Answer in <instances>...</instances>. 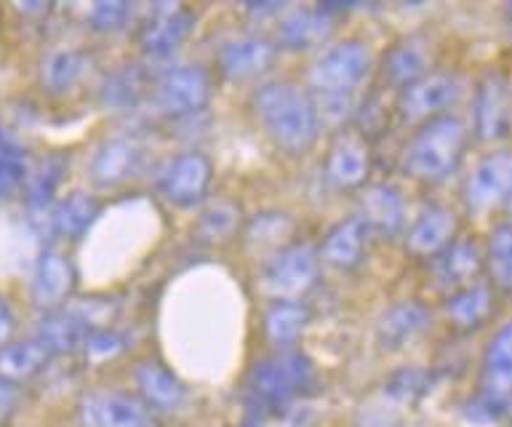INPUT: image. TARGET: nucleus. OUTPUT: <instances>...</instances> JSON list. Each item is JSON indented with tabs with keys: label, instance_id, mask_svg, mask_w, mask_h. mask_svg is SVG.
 <instances>
[{
	"label": "nucleus",
	"instance_id": "1",
	"mask_svg": "<svg viewBox=\"0 0 512 427\" xmlns=\"http://www.w3.org/2000/svg\"><path fill=\"white\" fill-rule=\"evenodd\" d=\"M374 67L366 41L342 38L320 51L307 70V91L315 99L320 123L344 121L352 113V94Z\"/></svg>",
	"mask_w": 512,
	"mask_h": 427
},
{
	"label": "nucleus",
	"instance_id": "2",
	"mask_svg": "<svg viewBox=\"0 0 512 427\" xmlns=\"http://www.w3.org/2000/svg\"><path fill=\"white\" fill-rule=\"evenodd\" d=\"M251 110L272 145L291 155L307 153L323 126L310 91L291 81L259 83L251 94Z\"/></svg>",
	"mask_w": 512,
	"mask_h": 427
},
{
	"label": "nucleus",
	"instance_id": "3",
	"mask_svg": "<svg viewBox=\"0 0 512 427\" xmlns=\"http://www.w3.org/2000/svg\"><path fill=\"white\" fill-rule=\"evenodd\" d=\"M470 147V129L456 115H440L416 126L403 150L400 169L403 174L427 185H438L454 174Z\"/></svg>",
	"mask_w": 512,
	"mask_h": 427
},
{
	"label": "nucleus",
	"instance_id": "4",
	"mask_svg": "<svg viewBox=\"0 0 512 427\" xmlns=\"http://www.w3.org/2000/svg\"><path fill=\"white\" fill-rule=\"evenodd\" d=\"M512 401V321H504L491 334L480 355L478 390L470 401L472 417L496 422L507 414Z\"/></svg>",
	"mask_w": 512,
	"mask_h": 427
},
{
	"label": "nucleus",
	"instance_id": "5",
	"mask_svg": "<svg viewBox=\"0 0 512 427\" xmlns=\"http://www.w3.org/2000/svg\"><path fill=\"white\" fill-rule=\"evenodd\" d=\"M147 97L158 115L168 121H184L206 110L214 97V78L200 65L168 67L152 81Z\"/></svg>",
	"mask_w": 512,
	"mask_h": 427
},
{
	"label": "nucleus",
	"instance_id": "6",
	"mask_svg": "<svg viewBox=\"0 0 512 427\" xmlns=\"http://www.w3.org/2000/svg\"><path fill=\"white\" fill-rule=\"evenodd\" d=\"M312 382V363L299 350H283L251 371V395L262 411H280Z\"/></svg>",
	"mask_w": 512,
	"mask_h": 427
},
{
	"label": "nucleus",
	"instance_id": "7",
	"mask_svg": "<svg viewBox=\"0 0 512 427\" xmlns=\"http://www.w3.org/2000/svg\"><path fill=\"white\" fill-rule=\"evenodd\" d=\"M214 163L200 150H182L155 169V190L174 209H198L208 201Z\"/></svg>",
	"mask_w": 512,
	"mask_h": 427
},
{
	"label": "nucleus",
	"instance_id": "8",
	"mask_svg": "<svg viewBox=\"0 0 512 427\" xmlns=\"http://www.w3.org/2000/svg\"><path fill=\"white\" fill-rule=\"evenodd\" d=\"M320 254L310 243H288L286 249L272 254L259 275V289L270 299H302L315 289L320 278Z\"/></svg>",
	"mask_w": 512,
	"mask_h": 427
},
{
	"label": "nucleus",
	"instance_id": "9",
	"mask_svg": "<svg viewBox=\"0 0 512 427\" xmlns=\"http://www.w3.org/2000/svg\"><path fill=\"white\" fill-rule=\"evenodd\" d=\"M462 97V81L448 70H430L419 81L398 91L395 110L403 121L427 123L440 115H451V107Z\"/></svg>",
	"mask_w": 512,
	"mask_h": 427
},
{
	"label": "nucleus",
	"instance_id": "10",
	"mask_svg": "<svg viewBox=\"0 0 512 427\" xmlns=\"http://www.w3.org/2000/svg\"><path fill=\"white\" fill-rule=\"evenodd\" d=\"M80 427H155V411L139 395L91 390L78 401Z\"/></svg>",
	"mask_w": 512,
	"mask_h": 427
},
{
	"label": "nucleus",
	"instance_id": "11",
	"mask_svg": "<svg viewBox=\"0 0 512 427\" xmlns=\"http://www.w3.org/2000/svg\"><path fill=\"white\" fill-rule=\"evenodd\" d=\"M512 195V150L486 153L462 182V201L470 211H491Z\"/></svg>",
	"mask_w": 512,
	"mask_h": 427
},
{
	"label": "nucleus",
	"instance_id": "12",
	"mask_svg": "<svg viewBox=\"0 0 512 427\" xmlns=\"http://www.w3.org/2000/svg\"><path fill=\"white\" fill-rule=\"evenodd\" d=\"M78 286V273L72 259L59 246H46L40 251L30 275V299L40 313L67 307L72 291Z\"/></svg>",
	"mask_w": 512,
	"mask_h": 427
},
{
	"label": "nucleus",
	"instance_id": "13",
	"mask_svg": "<svg viewBox=\"0 0 512 427\" xmlns=\"http://www.w3.org/2000/svg\"><path fill=\"white\" fill-rule=\"evenodd\" d=\"M472 134L480 142H502L512 134V86L499 73H488L472 94Z\"/></svg>",
	"mask_w": 512,
	"mask_h": 427
},
{
	"label": "nucleus",
	"instance_id": "14",
	"mask_svg": "<svg viewBox=\"0 0 512 427\" xmlns=\"http://www.w3.org/2000/svg\"><path fill=\"white\" fill-rule=\"evenodd\" d=\"M142 166V147L126 134L104 137L88 158V179L96 190H115L136 177Z\"/></svg>",
	"mask_w": 512,
	"mask_h": 427
},
{
	"label": "nucleus",
	"instance_id": "15",
	"mask_svg": "<svg viewBox=\"0 0 512 427\" xmlns=\"http://www.w3.org/2000/svg\"><path fill=\"white\" fill-rule=\"evenodd\" d=\"M278 49L262 35H238L216 49V73L224 81H251L272 67Z\"/></svg>",
	"mask_w": 512,
	"mask_h": 427
},
{
	"label": "nucleus",
	"instance_id": "16",
	"mask_svg": "<svg viewBox=\"0 0 512 427\" xmlns=\"http://www.w3.org/2000/svg\"><path fill=\"white\" fill-rule=\"evenodd\" d=\"M355 217L366 225L368 235L379 238H398L406 230V201L398 187L390 182L366 185L358 195V214Z\"/></svg>",
	"mask_w": 512,
	"mask_h": 427
},
{
	"label": "nucleus",
	"instance_id": "17",
	"mask_svg": "<svg viewBox=\"0 0 512 427\" xmlns=\"http://www.w3.org/2000/svg\"><path fill=\"white\" fill-rule=\"evenodd\" d=\"M192 30H195V14L190 9L158 6L150 14V19L139 27L136 43H139L144 57L166 59L190 38Z\"/></svg>",
	"mask_w": 512,
	"mask_h": 427
},
{
	"label": "nucleus",
	"instance_id": "18",
	"mask_svg": "<svg viewBox=\"0 0 512 427\" xmlns=\"http://www.w3.org/2000/svg\"><path fill=\"white\" fill-rule=\"evenodd\" d=\"M459 233V217L454 209L432 203L419 214V217L406 227V251L411 257L435 259L448 243Z\"/></svg>",
	"mask_w": 512,
	"mask_h": 427
},
{
	"label": "nucleus",
	"instance_id": "19",
	"mask_svg": "<svg viewBox=\"0 0 512 427\" xmlns=\"http://www.w3.org/2000/svg\"><path fill=\"white\" fill-rule=\"evenodd\" d=\"M334 30V14L326 6L318 9H294L280 17L275 27V49L278 51H310L326 46L328 35Z\"/></svg>",
	"mask_w": 512,
	"mask_h": 427
},
{
	"label": "nucleus",
	"instance_id": "20",
	"mask_svg": "<svg viewBox=\"0 0 512 427\" xmlns=\"http://www.w3.org/2000/svg\"><path fill=\"white\" fill-rule=\"evenodd\" d=\"M323 174H326L328 185L336 190H363L368 174H371L366 142L355 134H339L334 145L328 147Z\"/></svg>",
	"mask_w": 512,
	"mask_h": 427
},
{
	"label": "nucleus",
	"instance_id": "21",
	"mask_svg": "<svg viewBox=\"0 0 512 427\" xmlns=\"http://www.w3.org/2000/svg\"><path fill=\"white\" fill-rule=\"evenodd\" d=\"M480 270H483V251L472 238H459V235L440 251L438 257L430 259L432 281L446 294L478 281Z\"/></svg>",
	"mask_w": 512,
	"mask_h": 427
},
{
	"label": "nucleus",
	"instance_id": "22",
	"mask_svg": "<svg viewBox=\"0 0 512 427\" xmlns=\"http://www.w3.org/2000/svg\"><path fill=\"white\" fill-rule=\"evenodd\" d=\"M446 321L462 334L483 329L496 313V289L486 281H472L446 294L443 302Z\"/></svg>",
	"mask_w": 512,
	"mask_h": 427
},
{
	"label": "nucleus",
	"instance_id": "23",
	"mask_svg": "<svg viewBox=\"0 0 512 427\" xmlns=\"http://www.w3.org/2000/svg\"><path fill=\"white\" fill-rule=\"evenodd\" d=\"M67 177V155L48 153L40 161L30 163L22 179L24 206L35 219H46L56 201H59V187Z\"/></svg>",
	"mask_w": 512,
	"mask_h": 427
},
{
	"label": "nucleus",
	"instance_id": "24",
	"mask_svg": "<svg viewBox=\"0 0 512 427\" xmlns=\"http://www.w3.org/2000/svg\"><path fill=\"white\" fill-rule=\"evenodd\" d=\"M94 329L83 315L72 305L59 307V310H48L40 313L38 323H35V334L40 345L46 347L51 355H72L83 350L88 331Z\"/></svg>",
	"mask_w": 512,
	"mask_h": 427
},
{
	"label": "nucleus",
	"instance_id": "25",
	"mask_svg": "<svg viewBox=\"0 0 512 427\" xmlns=\"http://www.w3.org/2000/svg\"><path fill=\"white\" fill-rule=\"evenodd\" d=\"M368 230L366 225L360 222L355 214L352 217H344L339 222L328 227L326 235H323V241L318 246L320 262L328 267H334V270H355V267L363 262L366 257V246H368Z\"/></svg>",
	"mask_w": 512,
	"mask_h": 427
},
{
	"label": "nucleus",
	"instance_id": "26",
	"mask_svg": "<svg viewBox=\"0 0 512 427\" xmlns=\"http://www.w3.org/2000/svg\"><path fill=\"white\" fill-rule=\"evenodd\" d=\"M134 385L136 393L152 411H163V414H174L187 403L190 393L174 371L166 369L158 361H142L136 363L134 369Z\"/></svg>",
	"mask_w": 512,
	"mask_h": 427
},
{
	"label": "nucleus",
	"instance_id": "27",
	"mask_svg": "<svg viewBox=\"0 0 512 427\" xmlns=\"http://www.w3.org/2000/svg\"><path fill=\"white\" fill-rule=\"evenodd\" d=\"M432 315L430 307L419 299H400L379 315L376 321V342L382 350H400L411 339L430 329Z\"/></svg>",
	"mask_w": 512,
	"mask_h": 427
},
{
	"label": "nucleus",
	"instance_id": "28",
	"mask_svg": "<svg viewBox=\"0 0 512 427\" xmlns=\"http://www.w3.org/2000/svg\"><path fill=\"white\" fill-rule=\"evenodd\" d=\"M102 211V203L99 198L91 193H70L59 198V201L51 206V211L46 214V230L54 235L56 241H80L86 238V233L91 230V225L99 217Z\"/></svg>",
	"mask_w": 512,
	"mask_h": 427
},
{
	"label": "nucleus",
	"instance_id": "29",
	"mask_svg": "<svg viewBox=\"0 0 512 427\" xmlns=\"http://www.w3.org/2000/svg\"><path fill=\"white\" fill-rule=\"evenodd\" d=\"M310 321L312 313L304 299H270L262 315L264 339L275 347V353L294 350Z\"/></svg>",
	"mask_w": 512,
	"mask_h": 427
},
{
	"label": "nucleus",
	"instance_id": "30",
	"mask_svg": "<svg viewBox=\"0 0 512 427\" xmlns=\"http://www.w3.org/2000/svg\"><path fill=\"white\" fill-rule=\"evenodd\" d=\"M430 73V51L419 38H400L384 51L382 57V81L392 89H406L422 75Z\"/></svg>",
	"mask_w": 512,
	"mask_h": 427
},
{
	"label": "nucleus",
	"instance_id": "31",
	"mask_svg": "<svg viewBox=\"0 0 512 427\" xmlns=\"http://www.w3.org/2000/svg\"><path fill=\"white\" fill-rule=\"evenodd\" d=\"M54 355L40 345L38 339H11L0 345V377L22 387L38 374H43Z\"/></svg>",
	"mask_w": 512,
	"mask_h": 427
},
{
	"label": "nucleus",
	"instance_id": "32",
	"mask_svg": "<svg viewBox=\"0 0 512 427\" xmlns=\"http://www.w3.org/2000/svg\"><path fill=\"white\" fill-rule=\"evenodd\" d=\"M88 70V54L86 51L75 49V46H59L43 54L40 59V86L48 94H64L70 91L75 83L86 75Z\"/></svg>",
	"mask_w": 512,
	"mask_h": 427
},
{
	"label": "nucleus",
	"instance_id": "33",
	"mask_svg": "<svg viewBox=\"0 0 512 427\" xmlns=\"http://www.w3.org/2000/svg\"><path fill=\"white\" fill-rule=\"evenodd\" d=\"M147 91L142 70L136 65H123L112 70L99 83V105L104 110H115V113H131L136 105L142 102Z\"/></svg>",
	"mask_w": 512,
	"mask_h": 427
},
{
	"label": "nucleus",
	"instance_id": "34",
	"mask_svg": "<svg viewBox=\"0 0 512 427\" xmlns=\"http://www.w3.org/2000/svg\"><path fill=\"white\" fill-rule=\"evenodd\" d=\"M483 267L488 273V283L502 294H512V225L499 222L491 227L483 251Z\"/></svg>",
	"mask_w": 512,
	"mask_h": 427
},
{
	"label": "nucleus",
	"instance_id": "35",
	"mask_svg": "<svg viewBox=\"0 0 512 427\" xmlns=\"http://www.w3.org/2000/svg\"><path fill=\"white\" fill-rule=\"evenodd\" d=\"M240 230H243V211L232 201L208 203L195 222V235L206 243H227Z\"/></svg>",
	"mask_w": 512,
	"mask_h": 427
},
{
	"label": "nucleus",
	"instance_id": "36",
	"mask_svg": "<svg viewBox=\"0 0 512 427\" xmlns=\"http://www.w3.org/2000/svg\"><path fill=\"white\" fill-rule=\"evenodd\" d=\"M291 227H294V222H291L286 214L267 211V214H259V217L248 222L246 241L254 243L256 249H267L272 257V254H278L280 249H286L288 243H294L288 241V238H291Z\"/></svg>",
	"mask_w": 512,
	"mask_h": 427
},
{
	"label": "nucleus",
	"instance_id": "37",
	"mask_svg": "<svg viewBox=\"0 0 512 427\" xmlns=\"http://www.w3.org/2000/svg\"><path fill=\"white\" fill-rule=\"evenodd\" d=\"M136 6L134 3H126V0H110V3H94L91 9L86 11V22L94 33L112 35L120 33L123 27L134 22Z\"/></svg>",
	"mask_w": 512,
	"mask_h": 427
},
{
	"label": "nucleus",
	"instance_id": "38",
	"mask_svg": "<svg viewBox=\"0 0 512 427\" xmlns=\"http://www.w3.org/2000/svg\"><path fill=\"white\" fill-rule=\"evenodd\" d=\"M128 347V339L123 331L112 329V326H99V329L88 331L86 342H83V358L88 363H107L118 358Z\"/></svg>",
	"mask_w": 512,
	"mask_h": 427
},
{
	"label": "nucleus",
	"instance_id": "39",
	"mask_svg": "<svg viewBox=\"0 0 512 427\" xmlns=\"http://www.w3.org/2000/svg\"><path fill=\"white\" fill-rule=\"evenodd\" d=\"M24 171H27V166H22V163L0 158V198L8 193H14L16 187H22Z\"/></svg>",
	"mask_w": 512,
	"mask_h": 427
},
{
	"label": "nucleus",
	"instance_id": "40",
	"mask_svg": "<svg viewBox=\"0 0 512 427\" xmlns=\"http://www.w3.org/2000/svg\"><path fill=\"white\" fill-rule=\"evenodd\" d=\"M19 398H22L19 385L0 377V425L14 417L16 409H19Z\"/></svg>",
	"mask_w": 512,
	"mask_h": 427
},
{
	"label": "nucleus",
	"instance_id": "41",
	"mask_svg": "<svg viewBox=\"0 0 512 427\" xmlns=\"http://www.w3.org/2000/svg\"><path fill=\"white\" fill-rule=\"evenodd\" d=\"M14 331H16V318H14V310L8 305V299L0 294V345H6L14 339Z\"/></svg>",
	"mask_w": 512,
	"mask_h": 427
},
{
	"label": "nucleus",
	"instance_id": "42",
	"mask_svg": "<svg viewBox=\"0 0 512 427\" xmlns=\"http://www.w3.org/2000/svg\"><path fill=\"white\" fill-rule=\"evenodd\" d=\"M504 209H507V217H510V219H507V222H510V225H512V195H510V198H507V203H504Z\"/></svg>",
	"mask_w": 512,
	"mask_h": 427
},
{
	"label": "nucleus",
	"instance_id": "43",
	"mask_svg": "<svg viewBox=\"0 0 512 427\" xmlns=\"http://www.w3.org/2000/svg\"><path fill=\"white\" fill-rule=\"evenodd\" d=\"M504 417L510 419V425H512V401H510V406H507V414H504Z\"/></svg>",
	"mask_w": 512,
	"mask_h": 427
},
{
	"label": "nucleus",
	"instance_id": "44",
	"mask_svg": "<svg viewBox=\"0 0 512 427\" xmlns=\"http://www.w3.org/2000/svg\"><path fill=\"white\" fill-rule=\"evenodd\" d=\"M507 19H510V22H512V3H510V6H507Z\"/></svg>",
	"mask_w": 512,
	"mask_h": 427
}]
</instances>
